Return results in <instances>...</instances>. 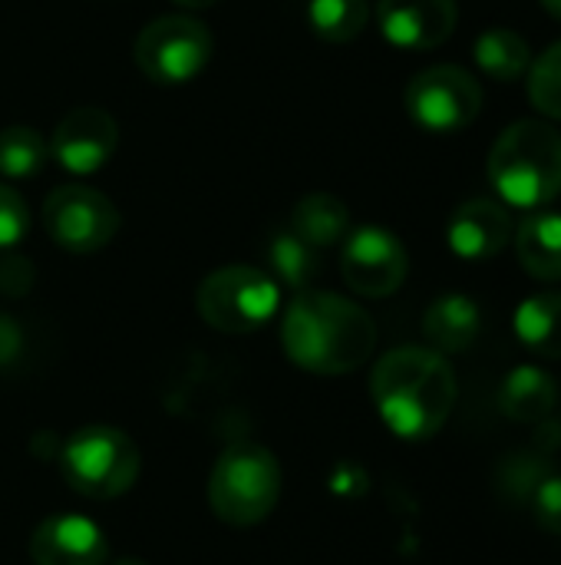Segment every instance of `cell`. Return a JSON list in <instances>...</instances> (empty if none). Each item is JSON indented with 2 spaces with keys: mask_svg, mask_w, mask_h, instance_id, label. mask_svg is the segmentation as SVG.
I'll list each match as a JSON object with an SVG mask.
<instances>
[{
  "mask_svg": "<svg viewBox=\"0 0 561 565\" xmlns=\"http://www.w3.org/2000/svg\"><path fill=\"white\" fill-rule=\"evenodd\" d=\"M116 142L119 126L106 109L76 106L56 122L50 136V156L73 175H93L112 159Z\"/></svg>",
  "mask_w": 561,
  "mask_h": 565,
  "instance_id": "8fae6325",
  "label": "cell"
},
{
  "mask_svg": "<svg viewBox=\"0 0 561 565\" xmlns=\"http://www.w3.org/2000/svg\"><path fill=\"white\" fill-rule=\"evenodd\" d=\"M539 3H542V7H546L552 17H555V20H561V0H539Z\"/></svg>",
  "mask_w": 561,
  "mask_h": 565,
  "instance_id": "4dcf8cb0",
  "label": "cell"
},
{
  "mask_svg": "<svg viewBox=\"0 0 561 565\" xmlns=\"http://www.w3.org/2000/svg\"><path fill=\"white\" fill-rule=\"evenodd\" d=\"M549 477V457H529V454H519V457H509L503 463V490L509 497H519V500H532V493L539 490V483Z\"/></svg>",
  "mask_w": 561,
  "mask_h": 565,
  "instance_id": "d4e9b609",
  "label": "cell"
},
{
  "mask_svg": "<svg viewBox=\"0 0 561 565\" xmlns=\"http://www.w3.org/2000/svg\"><path fill=\"white\" fill-rule=\"evenodd\" d=\"M63 480L89 500H116L139 480V447L116 427H83L60 450Z\"/></svg>",
  "mask_w": 561,
  "mask_h": 565,
  "instance_id": "5b68a950",
  "label": "cell"
},
{
  "mask_svg": "<svg viewBox=\"0 0 561 565\" xmlns=\"http://www.w3.org/2000/svg\"><path fill=\"white\" fill-rule=\"evenodd\" d=\"M529 503H532L536 523L549 530L552 536H561V473H549Z\"/></svg>",
  "mask_w": 561,
  "mask_h": 565,
  "instance_id": "4316f807",
  "label": "cell"
},
{
  "mask_svg": "<svg viewBox=\"0 0 561 565\" xmlns=\"http://www.w3.org/2000/svg\"><path fill=\"white\" fill-rule=\"evenodd\" d=\"M281 344L301 371L337 377L370 361L377 348V324L350 298L308 288L298 291L284 311Z\"/></svg>",
  "mask_w": 561,
  "mask_h": 565,
  "instance_id": "6da1fadb",
  "label": "cell"
},
{
  "mask_svg": "<svg viewBox=\"0 0 561 565\" xmlns=\"http://www.w3.org/2000/svg\"><path fill=\"white\" fill-rule=\"evenodd\" d=\"M489 182L513 209H546L561 195V132L542 119L503 129L489 152Z\"/></svg>",
  "mask_w": 561,
  "mask_h": 565,
  "instance_id": "3957f363",
  "label": "cell"
},
{
  "mask_svg": "<svg viewBox=\"0 0 561 565\" xmlns=\"http://www.w3.org/2000/svg\"><path fill=\"white\" fill-rule=\"evenodd\" d=\"M456 0H380V33L400 50H433L456 30Z\"/></svg>",
  "mask_w": 561,
  "mask_h": 565,
  "instance_id": "7c38bea8",
  "label": "cell"
},
{
  "mask_svg": "<svg viewBox=\"0 0 561 565\" xmlns=\"http://www.w3.org/2000/svg\"><path fill=\"white\" fill-rule=\"evenodd\" d=\"M516 338L536 358L561 361V291H542L526 298L513 318Z\"/></svg>",
  "mask_w": 561,
  "mask_h": 565,
  "instance_id": "d6986e66",
  "label": "cell"
},
{
  "mask_svg": "<svg viewBox=\"0 0 561 565\" xmlns=\"http://www.w3.org/2000/svg\"><path fill=\"white\" fill-rule=\"evenodd\" d=\"M136 66L162 86H179L195 79L212 60V33L202 20L185 13H169L149 20L132 43Z\"/></svg>",
  "mask_w": 561,
  "mask_h": 565,
  "instance_id": "52a82bcc",
  "label": "cell"
},
{
  "mask_svg": "<svg viewBox=\"0 0 561 565\" xmlns=\"http://www.w3.org/2000/svg\"><path fill=\"white\" fill-rule=\"evenodd\" d=\"M281 497V467L258 444L228 447L208 477V507L228 526H258Z\"/></svg>",
  "mask_w": 561,
  "mask_h": 565,
  "instance_id": "277c9868",
  "label": "cell"
},
{
  "mask_svg": "<svg viewBox=\"0 0 561 565\" xmlns=\"http://www.w3.org/2000/svg\"><path fill=\"white\" fill-rule=\"evenodd\" d=\"M370 397L400 440H430L456 407V374L433 348H397L377 361Z\"/></svg>",
  "mask_w": 561,
  "mask_h": 565,
  "instance_id": "7a4b0ae2",
  "label": "cell"
},
{
  "mask_svg": "<svg viewBox=\"0 0 561 565\" xmlns=\"http://www.w3.org/2000/svg\"><path fill=\"white\" fill-rule=\"evenodd\" d=\"M407 271H410V258L393 232L364 225L344 238L341 275L350 285V291L364 298H390L407 281Z\"/></svg>",
  "mask_w": 561,
  "mask_h": 565,
  "instance_id": "30bf717a",
  "label": "cell"
},
{
  "mask_svg": "<svg viewBox=\"0 0 561 565\" xmlns=\"http://www.w3.org/2000/svg\"><path fill=\"white\" fill-rule=\"evenodd\" d=\"M513 232H516V225L503 202L473 199L453 212V218L446 225V242L460 258L486 262V258H496L513 242Z\"/></svg>",
  "mask_w": 561,
  "mask_h": 565,
  "instance_id": "5bb4252c",
  "label": "cell"
},
{
  "mask_svg": "<svg viewBox=\"0 0 561 565\" xmlns=\"http://www.w3.org/2000/svg\"><path fill=\"white\" fill-rule=\"evenodd\" d=\"M308 20L321 40L350 43L364 33L370 20V3L367 0H311Z\"/></svg>",
  "mask_w": 561,
  "mask_h": 565,
  "instance_id": "603a6c76",
  "label": "cell"
},
{
  "mask_svg": "<svg viewBox=\"0 0 561 565\" xmlns=\"http://www.w3.org/2000/svg\"><path fill=\"white\" fill-rule=\"evenodd\" d=\"M50 159V142L33 126L0 129V175L3 179H33Z\"/></svg>",
  "mask_w": 561,
  "mask_h": 565,
  "instance_id": "7402d4cb",
  "label": "cell"
},
{
  "mask_svg": "<svg viewBox=\"0 0 561 565\" xmlns=\"http://www.w3.org/2000/svg\"><path fill=\"white\" fill-rule=\"evenodd\" d=\"M268 265H271V278L284 281L288 288L308 291L311 281L317 278V248H311L304 238H298L294 232H278L268 242Z\"/></svg>",
  "mask_w": 561,
  "mask_h": 565,
  "instance_id": "44dd1931",
  "label": "cell"
},
{
  "mask_svg": "<svg viewBox=\"0 0 561 565\" xmlns=\"http://www.w3.org/2000/svg\"><path fill=\"white\" fill-rule=\"evenodd\" d=\"M112 565H149V563H142V559H119V563H112Z\"/></svg>",
  "mask_w": 561,
  "mask_h": 565,
  "instance_id": "1f68e13d",
  "label": "cell"
},
{
  "mask_svg": "<svg viewBox=\"0 0 561 565\" xmlns=\"http://www.w3.org/2000/svg\"><path fill=\"white\" fill-rule=\"evenodd\" d=\"M17 351H20V331H17V324L10 318L0 315V364L13 361Z\"/></svg>",
  "mask_w": 561,
  "mask_h": 565,
  "instance_id": "f1b7e54d",
  "label": "cell"
},
{
  "mask_svg": "<svg viewBox=\"0 0 561 565\" xmlns=\"http://www.w3.org/2000/svg\"><path fill=\"white\" fill-rule=\"evenodd\" d=\"M43 225L60 248L73 255H93L116 238L119 209L99 189L60 185L43 202Z\"/></svg>",
  "mask_w": 561,
  "mask_h": 565,
  "instance_id": "9c48e42d",
  "label": "cell"
},
{
  "mask_svg": "<svg viewBox=\"0 0 561 565\" xmlns=\"http://www.w3.org/2000/svg\"><path fill=\"white\" fill-rule=\"evenodd\" d=\"M195 301L208 328L222 334H251L274 318L281 288L255 265H225L198 285Z\"/></svg>",
  "mask_w": 561,
  "mask_h": 565,
  "instance_id": "8992f818",
  "label": "cell"
},
{
  "mask_svg": "<svg viewBox=\"0 0 561 565\" xmlns=\"http://www.w3.org/2000/svg\"><path fill=\"white\" fill-rule=\"evenodd\" d=\"M30 228V209L20 199V192L13 185L0 182V252L20 245V238Z\"/></svg>",
  "mask_w": 561,
  "mask_h": 565,
  "instance_id": "484cf974",
  "label": "cell"
},
{
  "mask_svg": "<svg viewBox=\"0 0 561 565\" xmlns=\"http://www.w3.org/2000/svg\"><path fill=\"white\" fill-rule=\"evenodd\" d=\"M522 268L536 281H561V212L532 209L513 232Z\"/></svg>",
  "mask_w": 561,
  "mask_h": 565,
  "instance_id": "2e32d148",
  "label": "cell"
},
{
  "mask_svg": "<svg viewBox=\"0 0 561 565\" xmlns=\"http://www.w3.org/2000/svg\"><path fill=\"white\" fill-rule=\"evenodd\" d=\"M172 3L188 7V10H202V7H212V3H218V0H172Z\"/></svg>",
  "mask_w": 561,
  "mask_h": 565,
  "instance_id": "f546056e",
  "label": "cell"
},
{
  "mask_svg": "<svg viewBox=\"0 0 561 565\" xmlns=\"http://www.w3.org/2000/svg\"><path fill=\"white\" fill-rule=\"evenodd\" d=\"M407 113L410 119L436 136H450L466 129L483 109V86L463 66H430L417 73L407 86Z\"/></svg>",
  "mask_w": 561,
  "mask_h": 565,
  "instance_id": "ba28073f",
  "label": "cell"
},
{
  "mask_svg": "<svg viewBox=\"0 0 561 565\" xmlns=\"http://www.w3.org/2000/svg\"><path fill=\"white\" fill-rule=\"evenodd\" d=\"M291 232L317 252L331 248L350 235V209L331 192H311L294 205Z\"/></svg>",
  "mask_w": 561,
  "mask_h": 565,
  "instance_id": "ac0fdd59",
  "label": "cell"
},
{
  "mask_svg": "<svg viewBox=\"0 0 561 565\" xmlns=\"http://www.w3.org/2000/svg\"><path fill=\"white\" fill-rule=\"evenodd\" d=\"M30 285H33V265L20 255H3L0 258V291L20 298L30 291Z\"/></svg>",
  "mask_w": 561,
  "mask_h": 565,
  "instance_id": "83f0119b",
  "label": "cell"
},
{
  "mask_svg": "<svg viewBox=\"0 0 561 565\" xmlns=\"http://www.w3.org/2000/svg\"><path fill=\"white\" fill-rule=\"evenodd\" d=\"M529 99L542 116L561 119V40L529 63Z\"/></svg>",
  "mask_w": 561,
  "mask_h": 565,
  "instance_id": "cb8c5ba5",
  "label": "cell"
},
{
  "mask_svg": "<svg viewBox=\"0 0 561 565\" xmlns=\"http://www.w3.org/2000/svg\"><path fill=\"white\" fill-rule=\"evenodd\" d=\"M555 404H559V384L552 374H546L536 364L513 367L499 387V411L513 424L539 427L552 417Z\"/></svg>",
  "mask_w": 561,
  "mask_h": 565,
  "instance_id": "9a60e30c",
  "label": "cell"
},
{
  "mask_svg": "<svg viewBox=\"0 0 561 565\" xmlns=\"http://www.w3.org/2000/svg\"><path fill=\"white\" fill-rule=\"evenodd\" d=\"M483 328V315L479 305L466 295H443L430 305L427 318H423V331L427 341L433 344V351L440 354H463L476 344Z\"/></svg>",
  "mask_w": 561,
  "mask_h": 565,
  "instance_id": "e0dca14e",
  "label": "cell"
},
{
  "mask_svg": "<svg viewBox=\"0 0 561 565\" xmlns=\"http://www.w3.org/2000/svg\"><path fill=\"white\" fill-rule=\"evenodd\" d=\"M109 546L96 523L76 513L43 520L30 536L33 565H106Z\"/></svg>",
  "mask_w": 561,
  "mask_h": 565,
  "instance_id": "4fadbf2b",
  "label": "cell"
},
{
  "mask_svg": "<svg viewBox=\"0 0 561 565\" xmlns=\"http://www.w3.org/2000/svg\"><path fill=\"white\" fill-rule=\"evenodd\" d=\"M473 56L479 63V70L496 79V83H513L519 79L522 73H529V63H532V50L526 43V36H519L516 30L509 26H493L486 30L476 46H473Z\"/></svg>",
  "mask_w": 561,
  "mask_h": 565,
  "instance_id": "ffe728a7",
  "label": "cell"
}]
</instances>
